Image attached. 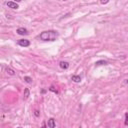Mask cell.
Returning a JSON list of instances; mask_svg holds the SVG:
<instances>
[{
	"label": "cell",
	"instance_id": "cell-1",
	"mask_svg": "<svg viewBox=\"0 0 128 128\" xmlns=\"http://www.w3.org/2000/svg\"><path fill=\"white\" fill-rule=\"evenodd\" d=\"M58 32L55 31V30H46V31H43L41 33L37 36L38 39L42 40V41H50V42H53L57 39L58 37Z\"/></svg>",
	"mask_w": 128,
	"mask_h": 128
},
{
	"label": "cell",
	"instance_id": "cell-2",
	"mask_svg": "<svg viewBox=\"0 0 128 128\" xmlns=\"http://www.w3.org/2000/svg\"><path fill=\"white\" fill-rule=\"evenodd\" d=\"M18 45L21 47H28L30 46V41L27 39H20L18 40Z\"/></svg>",
	"mask_w": 128,
	"mask_h": 128
},
{
	"label": "cell",
	"instance_id": "cell-3",
	"mask_svg": "<svg viewBox=\"0 0 128 128\" xmlns=\"http://www.w3.org/2000/svg\"><path fill=\"white\" fill-rule=\"evenodd\" d=\"M6 5L8 6V8H11V9H18V8H19L18 3L13 2V1H8V2H6Z\"/></svg>",
	"mask_w": 128,
	"mask_h": 128
},
{
	"label": "cell",
	"instance_id": "cell-4",
	"mask_svg": "<svg viewBox=\"0 0 128 128\" xmlns=\"http://www.w3.org/2000/svg\"><path fill=\"white\" fill-rule=\"evenodd\" d=\"M16 32H17V34L19 35H27L28 34V30L24 27H19L17 28V30H16Z\"/></svg>",
	"mask_w": 128,
	"mask_h": 128
},
{
	"label": "cell",
	"instance_id": "cell-5",
	"mask_svg": "<svg viewBox=\"0 0 128 128\" xmlns=\"http://www.w3.org/2000/svg\"><path fill=\"white\" fill-rule=\"evenodd\" d=\"M47 125H48V128H55L56 126V122H55V119L53 117L48 119V122H47Z\"/></svg>",
	"mask_w": 128,
	"mask_h": 128
},
{
	"label": "cell",
	"instance_id": "cell-6",
	"mask_svg": "<svg viewBox=\"0 0 128 128\" xmlns=\"http://www.w3.org/2000/svg\"><path fill=\"white\" fill-rule=\"evenodd\" d=\"M59 66L61 69H64V70H66L69 68V63L67 61H60L59 62Z\"/></svg>",
	"mask_w": 128,
	"mask_h": 128
},
{
	"label": "cell",
	"instance_id": "cell-7",
	"mask_svg": "<svg viewBox=\"0 0 128 128\" xmlns=\"http://www.w3.org/2000/svg\"><path fill=\"white\" fill-rule=\"evenodd\" d=\"M71 80L73 82H75V83H80V82H81V77H80L79 75H72Z\"/></svg>",
	"mask_w": 128,
	"mask_h": 128
},
{
	"label": "cell",
	"instance_id": "cell-8",
	"mask_svg": "<svg viewBox=\"0 0 128 128\" xmlns=\"http://www.w3.org/2000/svg\"><path fill=\"white\" fill-rule=\"evenodd\" d=\"M108 62L106 60H98V61H96L95 63V66H101V65H107Z\"/></svg>",
	"mask_w": 128,
	"mask_h": 128
},
{
	"label": "cell",
	"instance_id": "cell-9",
	"mask_svg": "<svg viewBox=\"0 0 128 128\" xmlns=\"http://www.w3.org/2000/svg\"><path fill=\"white\" fill-rule=\"evenodd\" d=\"M5 71H6V73H7L8 75H10V76H14V75H15V71H14L12 68H10V67H6V68H5Z\"/></svg>",
	"mask_w": 128,
	"mask_h": 128
},
{
	"label": "cell",
	"instance_id": "cell-10",
	"mask_svg": "<svg viewBox=\"0 0 128 128\" xmlns=\"http://www.w3.org/2000/svg\"><path fill=\"white\" fill-rule=\"evenodd\" d=\"M23 95H24V96H23V99H24V100H27L28 97L30 96V91H29L28 88H25V89H24V94H23Z\"/></svg>",
	"mask_w": 128,
	"mask_h": 128
},
{
	"label": "cell",
	"instance_id": "cell-11",
	"mask_svg": "<svg viewBox=\"0 0 128 128\" xmlns=\"http://www.w3.org/2000/svg\"><path fill=\"white\" fill-rule=\"evenodd\" d=\"M24 81L26 82V83H32V78L30 77V76H24Z\"/></svg>",
	"mask_w": 128,
	"mask_h": 128
},
{
	"label": "cell",
	"instance_id": "cell-12",
	"mask_svg": "<svg viewBox=\"0 0 128 128\" xmlns=\"http://www.w3.org/2000/svg\"><path fill=\"white\" fill-rule=\"evenodd\" d=\"M48 90L49 91H51V92H54V93H58V91H57V89H55L54 88V86H50V88H48Z\"/></svg>",
	"mask_w": 128,
	"mask_h": 128
},
{
	"label": "cell",
	"instance_id": "cell-13",
	"mask_svg": "<svg viewBox=\"0 0 128 128\" xmlns=\"http://www.w3.org/2000/svg\"><path fill=\"white\" fill-rule=\"evenodd\" d=\"M125 125H128V113H125Z\"/></svg>",
	"mask_w": 128,
	"mask_h": 128
},
{
	"label": "cell",
	"instance_id": "cell-14",
	"mask_svg": "<svg viewBox=\"0 0 128 128\" xmlns=\"http://www.w3.org/2000/svg\"><path fill=\"white\" fill-rule=\"evenodd\" d=\"M34 114H35V116H36V117H38L40 113H39V111H38V110H35V112H34Z\"/></svg>",
	"mask_w": 128,
	"mask_h": 128
},
{
	"label": "cell",
	"instance_id": "cell-15",
	"mask_svg": "<svg viewBox=\"0 0 128 128\" xmlns=\"http://www.w3.org/2000/svg\"><path fill=\"white\" fill-rule=\"evenodd\" d=\"M40 128H47V126H46V123H45V122H42V126H41Z\"/></svg>",
	"mask_w": 128,
	"mask_h": 128
},
{
	"label": "cell",
	"instance_id": "cell-16",
	"mask_svg": "<svg viewBox=\"0 0 128 128\" xmlns=\"http://www.w3.org/2000/svg\"><path fill=\"white\" fill-rule=\"evenodd\" d=\"M108 2H109V1H108V0H106V1H101V2H100V3H101V4H103V5H104V4H107V3H108Z\"/></svg>",
	"mask_w": 128,
	"mask_h": 128
},
{
	"label": "cell",
	"instance_id": "cell-17",
	"mask_svg": "<svg viewBox=\"0 0 128 128\" xmlns=\"http://www.w3.org/2000/svg\"><path fill=\"white\" fill-rule=\"evenodd\" d=\"M41 93H42V94H44V93H46V90H45V89H43V90H41Z\"/></svg>",
	"mask_w": 128,
	"mask_h": 128
},
{
	"label": "cell",
	"instance_id": "cell-18",
	"mask_svg": "<svg viewBox=\"0 0 128 128\" xmlns=\"http://www.w3.org/2000/svg\"><path fill=\"white\" fill-rule=\"evenodd\" d=\"M125 82H126V84H128V79H126V80H125Z\"/></svg>",
	"mask_w": 128,
	"mask_h": 128
}]
</instances>
